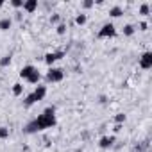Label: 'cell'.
Segmentation results:
<instances>
[{"mask_svg":"<svg viewBox=\"0 0 152 152\" xmlns=\"http://www.w3.org/2000/svg\"><path fill=\"white\" fill-rule=\"evenodd\" d=\"M54 125H56V107H54V106H50V107H47V109L38 116V118L31 120V122L23 127V131H25L27 134H34V132L45 131V129L54 127Z\"/></svg>","mask_w":152,"mask_h":152,"instance_id":"1","label":"cell"},{"mask_svg":"<svg viewBox=\"0 0 152 152\" xmlns=\"http://www.w3.org/2000/svg\"><path fill=\"white\" fill-rule=\"evenodd\" d=\"M64 77V70L63 68H50L47 73V83H61Z\"/></svg>","mask_w":152,"mask_h":152,"instance_id":"2","label":"cell"},{"mask_svg":"<svg viewBox=\"0 0 152 152\" xmlns=\"http://www.w3.org/2000/svg\"><path fill=\"white\" fill-rule=\"evenodd\" d=\"M113 36H116V27L113 23H104L102 29L99 31V38L104 39V38H113Z\"/></svg>","mask_w":152,"mask_h":152,"instance_id":"3","label":"cell"},{"mask_svg":"<svg viewBox=\"0 0 152 152\" xmlns=\"http://www.w3.org/2000/svg\"><path fill=\"white\" fill-rule=\"evenodd\" d=\"M140 66L143 70H148L152 68V52H143L141 57H140Z\"/></svg>","mask_w":152,"mask_h":152,"instance_id":"4","label":"cell"},{"mask_svg":"<svg viewBox=\"0 0 152 152\" xmlns=\"http://www.w3.org/2000/svg\"><path fill=\"white\" fill-rule=\"evenodd\" d=\"M63 56H64V52H48V54L45 56V63L52 68V64H54L57 59H61Z\"/></svg>","mask_w":152,"mask_h":152,"instance_id":"5","label":"cell"},{"mask_svg":"<svg viewBox=\"0 0 152 152\" xmlns=\"http://www.w3.org/2000/svg\"><path fill=\"white\" fill-rule=\"evenodd\" d=\"M113 143H115V136H102L100 141H99V147L100 148H109V147H113Z\"/></svg>","mask_w":152,"mask_h":152,"instance_id":"6","label":"cell"},{"mask_svg":"<svg viewBox=\"0 0 152 152\" xmlns=\"http://www.w3.org/2000/svg\"><path fill=\"white\" fill-rule=\"evenodd\" d=\"M38 9V0H25L23 2V11L25 13H34Z\"/></svg>","mask_w":152,"mask_h":152,"instance_id":"7","label":"cell"},{"mask_svg":"<svg viewBox=\"0 0 152 152\" xmlns=\"http://www.w3.org/2000/svg\"><path fill=\"white\" fill-rule=\"evenodd\" d=\"M32 95H34L36 102H39V100H43V99H45V95H47V88H45V86H38V88L32 91Z\"/></svg>","mask_w":152,"mask_h":152,"instance_id":"8","label":"cell"},{"mask_svg":"<svg viewBox=\"0 0 152 152\" xmlns=\"http://www.w3.org/2000/svg\"><path fill=\"white\" fill-rule=\"evenodd\" d=\"M27 81H29L31 84H38V83L41 81V73H39L38 70H34V72L29 75V77H27Z\"/></svg>","mask_w":152,"mask_h":152,"instance_id":"9","label":"cell"},{"mask_svg":"<svg viewBox=\"0 0 152 152\" xmlns=\"http://www.w3.org/2000/svg\"><path fill=\"white\" fill-rule=\"evenodd\" d=\"M34 70H36V68H34L32 64H27V66H23V68H22V72H20V77H22V79H27L29 75L34 72Z\"/></svg>","mask_w":152,"mask_h":152,"instance_id":"10","label":"cell"},{"mask_svg":"<svg viewBox=\"0 0 152 152\" xmlns=\"http://www.w3.org/2000/svg\"><path fill=\"white\" fill-rule=\"evenodd\" d=\"M122 15H124V11H122L120 6H115V7L109 9V16H113V18H118V16H122Z\"/></svg>","mask_w":152,"mask_h":152,"instance_id":"11","label":"cell"},{"mask_svg":"<svg viewBox=\"0 0 152 152\" xmlns=\"http://www.w3.org/2000/svg\"><path fill=\"white\" fill-rule=\"evenodd\" d=\"M11 18H2L0 20V31H9L11 29Z\"/></svg>","mask_w":152,"mask_h":152,"instance_id":"12","label":"cell"},{"mask_svg":"<svg viewBox=\"0 0 152 152\" xmlns=\"http://www.w3.org/2000/svg\"><path fill=\"white\" fill-rule=\"evenodd\" d=\"M22 93H23V86H22L20 83L13 84V95H15V97H20Z\"/></svg>","mask_w":152,"mask_h":152,"instance_id":"13","label":"cell"},{"mask_svg":"<svg viewBox=\"0 0 152 152\" xmlns=\"http://www.w3.org/2000/svg\"><path fill=\"white\" fill-rule=\"evenodd\" d=\"M11 59H13V56H11V54L4 56L2 59H0V66H2V68H4V66H9V64H11Z\"/></svg>","mask_w":152,"mask_h":152,"instance_id":"14","label":"cell"},{"mask_svg":"<svg viewBox=\"0 0 152 152\" xmlns=\"http://www.w3.org/2000/svg\"><path fill=\"white\" fill-rule=\"evenodd\" d=\"M134 31H136V29H134V25H131V23L124 25V34H125V36H132V34H134Z\"/></svg>","mask_w":152,"mask_h":152,"instance_id":"15","label":"cell"},{"mask_svg":"<svg viewBox=\"0 0 152 152\" xmlns=\"http://www.w3.org/2000/svg\"><path fill=\"white\" fill-rule=\"evenodd\" d=\"M23 104H25V107H31L32 104H36L34 95H32V93H31V95H27V97H25V100H23Z\"/></svg>","mask_w":152,"mask_h":152,"instance_id":"16","label":"cell"},{"mask_svg":"<svg viewBox=\"0 0 152 152\" xmlns=\"http://www.w3.org/2000/svg\"><path fill=\"white\" fill-rule=\"evenodd\" d=\"M140 15H143V16L150 15V6H148V4H141V6H140Z\"/></svg>","mask_w":152,"mask_h":152,"instance_id":"17","label":"cell"},{"mask_svg":"<svg viewBox=\"0 0 152 152\" xmlns=\"http://www.w3.org/2000/svg\"><path fill=\"white\" fill-rule=\"evenodd\" d=\"M86 20H88V18H86V15H83V13L75 16V23H77V25H84V23H86Z\"/></svg>","mask_w":152,"mask_h":152,"instance_id":"18","label":"cell"},{"mask_svg":"<svg viewBox=\"0 0 152 152\" xmlns=\"http://www.w3.org/2000/svg\"><path fill=\"white\" fill-rule=\"evenodd\" d=\"M9 138V129L7 127H0V140H6Z\"/></svg>","mask_w":152,"mask_h":152,"instance_id":"19","label":"cell"},{"mask_svg":"<svg viewBox=\"0 0 152 152\" xmlns=\"http://www.w3.org/2000/svg\"><path fill=\"white\" fill-rule=\"evenodd\" d=\"M23 2H25V0H11V6L18 9V7H23Z\"/></svg>","mask_w":152,"mask_h":152,"instance_id":"20","label":"cell"},{"mask_svg":"<svg viewBox=\"0 0 152 152\" xmlns=\"http://www.w3.org/2000/svg\"><path fill=\"white\" fill-rule=\"evenodd\" d=\"M115 122H116V124H124V122H125V115H124V113H118V115L115 116Z\"/></svg>","mask_w":152,"mask_h":152,"instance_id":"21","label":"cell"},{"mask_svg":"<svg viewBox=\"0 0 152 152\" xmlns=\"http://www.w3.org/2000/svg\"><path fill=\"white\" fill-rule=\"evenodd\" d=\"M64 32H66V25H64V23H59V25H57V34L63 36Z\"/></svg>","mask_w":152,"mask_h":152,"instance_id":"22","label":"cell"},{"mask_svg":"<svg viewBox=\"0 0 152 152\" xmlns=\"http://www.w3.org/2000/svg\"><path fill=\"white\" fill-rule=\"evenodd\" d=\"M59 20H61L59 15H52V16H50V23H59Z\"/></svg>","mask_w":152,"mask_h":152,"instance_id":"23","label":"cell"},{"mask_svg":"<svg viewBox=\"0 0 152 152\" xmlns=\"http://www.w3.org/2000/svg\"><path fill=\"white\" fill-rule=\"evenodd\" d=\"M93 4L95 2H91V0H86V2H83V7L84 9H90V7H93Z\"/></svg>","mask_w":152,"mask_h":152,"instance_id":"24","label":"cell"},{"mask_svg":"<svg viewBox=\"0 0 152 152\" xmlns=\"http://www.w3.org/2000/svg\"><path fill=\"white\" fill-rule=\"evenodd\" d=\"M147 27H148L147 22H141V23H140V31H147Z\"/></svg>","mask_w":152,"mask_h":152,"instance_id":"25","label":"cell"},{"mask_svg":"<svg viewBox=\"0 0 152 152\" xmlns=\"http://www.w3.org/2000/svg\"><path fill=\"white\" fill-rule=\"evenodd\" d=\"M113 131H115V132H120V131H122V124H115Z\"/></svg>","mask_w":152,"mask_h":152,"instance_id":"26","label":"cell"},{"mask_svg":"<svg viewBox=\"0 0 152 152\" xmlns=\"http://www.w3.org/2000/svg\"><path fill=\"white\" fill-rule=\"evenodd\" d=\"M2 6H4V2H2V0H0V7H2Z\"/></svg>","mask_w":152,"mask_h":152,"instance_id":"27","label":"cell"}]
</instances>
